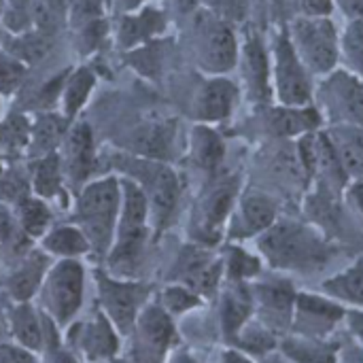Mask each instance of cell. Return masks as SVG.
I'll list each match as a JSON object with an SVG mask.
<instances>
[{
  "mask_svg": "<svg viewBox=\"0 0 363 363\" xmlns=\"http://www.w3.org/2000/svg\"><path fill=\"white\" fill-rule=\"evenodd\" d=\"M255 242L262 262L277 272H321L340 255L334 240L311 221L296 217H279Z\"/></svg>",
  "mask_w": 363,
  "mask_h": 363,
  "instance_id": "cell-1",
  "label": "cell"
},
{
  "mask_svg": "<svg viewBox=\"0 0 363 363\" xmlns=\"http://www.w3.org/2000/svg\"><path fill=\"white\" fill-rule=\"evenodd\" d=\"M119 208L121 183L115 174L89 181L81 191H77L72 221L87 238L91 253L100 259H106L113 247Z\"/></svg>",
  "mask_w": 363,
  "mask_h": 363,
  "instance_id": "cell-2",
  "label": "cell"
},
{
  "mask_svg": "<svg viewBox=\"0 0 363 363\" xmlns=\"http://www.w3.org/2000/svg\"><path fill=\"white\" fill-rule=\"evenodd\" d=\"M121 177L132 179L145 194L149 202V215H151V228L155 232H162L181 200V177L177 170L160 160H147V157H119L117 162Z\"/></svg>",
  "mask_w": 363,
  "mask_h": 363,
  "instance_id": "cell-3",
  "label": "cell"
},
{
  "mask_svg": "<svg viewBox=\"0 0 363 363\" xmlns=\"http://www.w3.org/2000/svg\"><path fill=\"white\" fill-rule=\"evenodd\" d=\"M119 183H121V208H119L113 247L106 255V264L113 270H125L138 262L151 230L149 202L143 189L128 177H119Z\"/></svg>",
  "mask_w": 363,
  "mask_h": 363,
  "instance_id": "cell-4",
  "label": "cell"
},
{
  "mask_svg": "<svg viewBox=\"0 0 363 363\" xmlns=\"http://www.w3.org/2000/svg\"><path fill=\"white\" fill-rule=\"evenodd\" d=\"M191 49L200 70L213 77H223L238 64L240 47L232 23L211 9L194 13Z\"/></svg>",
  "mask_w": 363,
  "mask_h": 363,
  "instance_id": "cell-5",
  "label": "cell"
},
{
  "mask_svg": "<svg viewBox=\"0 0 363 363\" xmlns=\"http://www.w3.org/2000/svg\"><path fill=\"white\" fill-rule=\"evenodd\" d=\"M240 177H217L198 198L191 215V240L202 247H215L228 230V221L240 196Z\"/></svg>",
  "mask_w": 363,
  "mask_h": 363,
  "instance_id": "cell-6",
  "label": "cell"
},
{
  "mask_svg": "<svg viewBox=\"0 0 363 363\" xmlns=\"http://www.w3.org/2000/svg\"><path fill=\"white\" fill-rule=\"evenodd\" d=\"M43 313L57 325L68 328L83 306L85 268L79 259H55L38 289Z\"/></svg>",
  "mask_w": 363,
  "mask_h": 363,
  "instance_id": "cell-7",
  "label": "cell"
},
{
  "mask_svg": "<svg viewBox=\"0 0 363 363\" xmlns=\"http://www.w3.org/2000/svg\"><path fill=\"white\" fill-rule=\"evenodd\" d=\"M287 34L311 74L334 72L340 60V38L330 17H296Z\"/></svg>",
  "mask_w": 363,
  "mask_h": 363,
  "instance_id": "cell-8",
  "label": "cell"
},
{
  "mask_svg": "<svg viewBox=\"0 0 363 363\" xmlns=\"http://www.w3.org/2000/svg\"><path fill=\"white\" fill-rule=\"evenodd\" d=\"M315 96L317 111L321 119L330 121V125L363 128V81L353 72H330Z\"/></svg>",
  "mask_w": 363,
  "mask_h": 363,
  "instance_id": "cell-9",
  "label": "cell"
},
{
  "mask_svg": "<svg viewBox=\"0 0 363 363\" xmlns=\"http://www.w3.org/2000/svg\"><path fill=\"white\" fill-rule=\"evenodd\" d=\"M272 81L281 106H311L315 96L313 79L300 62L287 30H281L272 43Z\"/></svg>",
  "mask_w": 363,
  "mask_h": 363,
  "instance_id": "cell-10",
  "label": "cell"
},
{
  "mask_svg": "<svg viewBox=\"0 0 363 363\" xmlns=\"http://www.w3.org/2000/svg\"><path fill=\"white\" fill-rule=\"evenodd\" d=\"M100 308L119 334H130L136 325L140 311L147 306L149 287L134 281L115 279L104 272H96Z\"/></svg>",
  "mask_w": 363,
  "mask_h": 363,
  "instance_id": "cell-11",
  "label": "cell"
},
{
  "mask_svg": "<svg viewBox=\"0 0 363 363\" xmlns=\"http://www.w3.org/2000/svg\"><path fill=\"white\" fill-rule=\"evenodd\" d=\"M259 279V277H257ZM253 298V313L259 315V323L274 336L291 330L298 289L287 277L272 274L249 285Z\"/></svg>",
  "mask_w": 363,
  "mask_h": 363,
  "instance_id": "cell-12",
  "label": "cell"
},
{
  "mask_svg": "<svg viewBox=\"0 0 363 363\" xmlns=\"http://www.w3.org/2000/svg\"><path fill=\"white\" fill-rule=\"evenodd\" d=\"M281 200L270 196L264 189H249L238 196V202L228 221L225 236L230 242L255 240L262 236L279 217H281Z\"/></svg>",
  "mask_w": 363,
  "mask_h": 363,
  "instance_id": "cell-13",
  "label": "cell"
},
{
  "mask_svg": "<svg viewBox=\"0 0 363 363\" xmlns=\"http://www.w3.org/2000/svg\"><path fill=\"white\" fill-rule=\"evenodd\" d=\"M134 363H164L177 342L172 317L160 304H147L134 325Z\"/></svg>",
  "mask_w": 363,
  "mask_h": 363,
  "instance_id": "cell-14",
  "label": "cell"
},
{
  "mask_svg": "<svg viewBox=\"0 0 363 363\" xmlns=\"http://www.w3.org/2000/svg\"><path fill=\"white\" fill-rule=\"evenodd\" d=\"M223 272H225L223 257L215 255L211 247H202L194 242L179 253L172 266V281L185 285L187 289L204 298L217 291Z\"/></svg>",
  "mask_w": 363,
  "mask_h": 363,
  "instance_id": "cell-15",
  "label": "cell"
},
{
  "mask_svg": "<svg viewBox=\"0 0 363 363\" xmlns=\"http://www.w3.org/2000/svg\"><path fill=\"white\" fill-rule=\"evenodd\" d=\"M345 317L347 308L332 298L298 291L291 330L302 338L328 340V336L338 328L340 321H345Z\"/></svg>",
  "mask_w": 363,
  "mask_h": 363,
  "instance_id": "cell-16",
  "label": "cell"
},
{
  "mask_svg": "<svg viewBox=\"0 0 363 363\" xmlns=\"http://www.w3.org/2000/svg\"><path fill=\"white\" fill-rule=\"evenodd\" d=\"M66 187H70L74 194L81 191L89 183V174L96 164V149H94V134L89 123L85 121H72L62 147L57 151Z\"/></svg>",
  "mask_w": 363,
  "mask_h": 363,
  "instance_id": "cell-17",
  "label": "cell"
},
{
  "mask_svg": "<svg viewBox=\"0 0 363 363\" xmlns=\"http://www.w3.org/2000/svg\"><path fill=\"white\" fill-rule=\"evenodd\" d=\"M240 91L238 87L225 77H211L206 79L194 94L191 100V115L198 123L213 125L232 117L238 104Z\"/></svg>",
  "mask_w": 363,
  "mask_h": 363,
  "instance_id": "cell-18",
  "label": "cell"
},
{
  "mask_svg": "<svg viewBox=\"0 0 363 363\" xmlns=\"http://www.w3.org/2000/svg\"><path fill=\"white\" fill-rule=\"evenodd\" d=\"M66 338L70 340L72 349L83 353L89 362L111 359L119 349V332L102 311L96 313L89 321L74 325Z\"/></svg>",
  "mask_w": 363,
  "mask_h": 363,
  "instance_id": "cell-19",
  "label": "cell"
},
{
  "mask_svg": "<svg viewBox=\"0 0 363 363\" xmlns=\"http://www.w3.org/2000/svg\"><path fill=\"white\" fill-rule=\"evenodd\" d=\"M323 119L315 106H266L259 115V125L264 134L272 140H291L304 134L317 132Z\"/></svg>",
  "mask_w": 363,
  "mask_h": 363,
  "instance_id": "cell-20",
  "label": "cell"
},
{
  "mask_svg": "<svg viewBox=\"0 0 363 363\" xmlns=\"http://www.w3.org/2000/svg\"><path fill=\"white\" fill-rule=\"evenodd\" d=\"M238 60L242 64V79H245V87L251 96L253 102L259 104H268L272 98V87H270V79H272V64L270 57L266 53V47L259 38V34L249 32L245 38V45L238 53Z\"/></svg>",
  "mask_w": 363,
  "mask_h": 363,
  "instance_id": "cell-21",
  "label": "cell"
},
{
  "mask_svg": "<svg viewBox=\"0 0 363 363\" xmlns=\"http://www.w3.org/2000/svg\"><path fill=\"white\" fill-rule=\"evenodd\" d=\"M166 30V13L153 4H147L134 13L119 15L117 45L121 49H136Z\"/></svg>",
  "mask_w": 363,
  "mask_h": 363,
  "instance_id": "cell-22",
  "label": "cell"
},
{
  "mask_svg": "<svg viewBox=\"0 0 363 363\" xmlns=\"http://www.w3.org/2000/svg\"><path fill=\"white\" fill-rule=\"evenodd\" d=\"M51 264V257L43 249L28 251L23 257H19L17 268L6 279L9 298L13 302H30V298L38 294Z\"/></svg>",
  "mask_w": 363,
  "mask_h": 363,
  "instance_id": "cell-23",
  "label": "cell"
},
{
  "mask_svg": "<svg viewBox=\"0 0 363 363\" xmlns=\"http://www.w3.org/2000/svg\"><path fill=\"white\" fill-rule=\"evenodd\" d=\"M4 321L9 334L13 336L15 345L28 351H43L45 345V328H43V313H38L30 302H13L4 313Z\"/></svg>",
  "mask_w": 363,
  "mask_h": 363,
  "instance_id": "cell-24",
  "label": "cell"
},
{
  "mask_svg": "<svg viewBox=\"0 0 363 363\" xmlns=\"http://www.w3.org/2000/svg\"><path fill=\"white\" fill-rule=\"evenodd\" d=\"M28 177H30V187L32 196L45 200V202H55V200H66L68 198V187L62 170V162L57 153L34 157L28 162Z\"/></svg>",
  "mask_w": 363,
  "mask_h": 363,
  "instance_id": "cell-25",
  "label": "cell"
},
{
  "mask_svg": "<svg viewBox=\"0 0 363 363\" xmlns=\"http://www.w3.org/2000/svg\"><path fill=\"white\" fill-rule=\"evenodd\" d=\"M325 134L349 181L363 179V128L330 125Z\"/></svg>",
  "mask_w": 363,
  "mask_h": 363,
  "instance_id": "cell-26",
  "label": "cell"
},
{
  "mask_svg": "<svg viewBox=\"0 0 363 363\" xmlns=\"http://www.w3.org/2000/svg\"><path fill=\"white\" fill-rule=\"evenodd\" d=\"M70 123L72 121L66 119L62 113H51V111L38 113L36 119H32V134H30V147H28L30 160L57 153Z\"/></svg>",
  "mask_w": 363,
  "mask_h": 363,
  "instance_id": "cell-27",
  "label": "cell"
},
{
  "mask_svg": "<svg viewBox=\"0 0 363 363\" xmlns=\"http://www.w3.org/2000/svg\"><path fill=\"white\" fill-rule=\"evenodd\" d=\"M253 298L247 283H230L221 298V328L228 340H236L240 330L251 321Z\"/></svg>",
  "mask_w": 363,
  "mask_h": 363,
  "instance_id": "cell-28",
  "label": "cell"
},
{
  "mask_svg": "<svg viewBox=\"0 0 363 363\" xmlns=\"http://www.w3.org/2000/svg\"><path fill=\"white\" fill-rule=\"evenodd\" d=\"M189 157L202 172H217L225 157V143L213 125L196 123L189 136Z\"/></svg>",
  "mask_w": 363,
  "mask_h": 363,
  "instance_id": "cell-29",
  "label": "cell"
},
{
  "mask_svg": "<svg viewBox=\"0 0 363 363\" xmlns=\"http://www.w3.org/2000/svg\"><path fill=\"white\" fill-rule=\"evenodd\" d=\"M40 249L49 257H55V259H79V257L91 253L87 238L74 223L72 225H53L40 238Z\"/></svg>",
  "mask_w": 363,
  "mask_h": 363,
  "instance_id": "cell-30",
  "label": "cell"
},
{
  "mask_svg": "<svg viewBox=\"0 0 363 363\" xmlns=\"http://www.w3.org/2000/svg\"><path fill=\"white\" fill-rule=\"evenodd\" d=\"M94 87H96V72L89 66H79V68L70 70L62 85V94H60L62 111L60 113L66 119L74 121V117L87 104Z\"/></svg>",
  "mask_w": 363,
  "mask_h": 363,
  "instance_id": "cell-31",
  "label": "cell"
},
{
  "mask_svg": "<svg viewBox=\"0 0 363 363\" xmlns=\"http://www.w3.org/2000/svg\"><path fill=\"white\" fill-rule=\"evenodd\" d=\"M323 296L332 298L338 304H349L351 311H363V262L340 270L323 285Z\"/></svg>",
  "mask_w": 363,
  "mask_h": 363,
  "instance_id": "cell-32",
  "label": "cell"
},
{
  "mask_svg": "<svg viewBox=\"0 0 363 363\" xmlns=\"http://www.w3.org/2000/svg\"><path fill=\"white\" fill-rule=\"evenodd\" d=\"M281 353L291 363H336L338 362V345L317 338H285L279 342Z\"/></svg>",
  "mask_w": 363,
  "mask_h": 363,
  "instance_id": "cell-33",
  "label": "cell"
},
{
  "mask_svg": "<svg viewBox=\"0 0 363 363\" xmlns=\"http://www.w3.org/2000/svg\"><path fill=\"white\" fill-rule=\"evenodd\" d=\"M32 119L23 113H9L0 119V157L17 160L28 155Z\"/></svg>",
  "mask_w": 363,
  "mask_h": 363,
  "instance_id": "cell-34",
  "label": "cell"
},
{
  "mask_svg": "<svg viewBox=\"0 0 363 363\" xmlns=\"http://www.w3.org/2000/svg\"><path fill=\"white\" fill-rule=\"evenodd\" d=\"M13 215L30 240L43 238L53 228V213H51L49 202H45L36 196H28L21 202H17L13 206Z\"/></svg>",
  "mask_w": 363,
  "mask_h": 363,
  "instance_id": "cell-35",
  "label": "cell"
},
{
  "mask_svg": "<svg viewBox=\"0 0 363 363\" xmlns=\"http://www.w3.org/2000/svg\"><path fill=\"white\" fill-rule=\"evenodd\" d=\"M223 268H225V274H228L230 283H249V281H253V279H257L262 274L264 262H262L259 255H253L245 247L232 242L225 249Z\"/></svg>",
  "mask_w": 363,
  "mask_h": 363,
  "instance_id": "cell-36",
  "label": "cell"
},
{
  "mask_svg": "<svg viewBox=\"0 0 363 363\" xmlns=\"http://www.w3.org/2000/svg\"><path fill=\"white\" fill-rule=\"evenodd\" d=\"M28 196H32L28 168L15 162L11 166H4L0 174V204L13 208L17 202H21Z\"/></svg>",
  "mask_w": 363,
  "mask_h": 363,
  "instance_id": "cell-37",
  "label": "cell"
},
{
  "mask_svg": "<svg viewBox=\"0 0 363 363\" xmlns=\"http://www.w3.org/2000/svg\"><path fill=\"white\" fill-rule=\"evenodd\" d=\"M234 342L238 345L240 351H245V353H249V355H259V357L270 355V353L279 347L277 336H274L268 328H264L259 321H257V323L249 321V323L240 330V334L236 336Z\"/></svg>",
  "mask_w": 363,
  "mask_h": 363,
  "instance_id": "cell-38",
  "label": "cell"
},
{
  "mask_svg": "<svg viewBox=\"0 0 363 363\" xmlns=\"http://www.w3.org/2000/svg\"><path fill=\"white\" fill-rule=\"evenodd\" d=\"M49 47H51V36L49 34H43L38 30H30L26 34L15 36V40L11 45H6L4 51H9L13 57H17L21 64L28 66V64L38 62L40 57H45Z\"/></svg>",
  "mask_w": 363,
  "mask_h": 363,
  "instance_id": "cell-39",
  "label": "cell"
},
{
  "mask_svg": "<svg viewBox=\"0 0 363 363\" xmlns=\"http://www.w3.org/2000/svg\"><path fill=\"white\" fill-rule=\"evenodd\" d=\"M340 57L347 70L355 77H363V19H351L340 38Z\"/></svg>",
  "mask_w": 363,
  "mask_h": 363,
  "instance_id": "cell-40",
  "label": "cell"
},
{
  "mask_svg": "<svg viewBox=\"0 0 363 363\" xmlns=\"http://www.w3.org/2000/svg\"><path fill=\"white\" fill-rule=\"evenodd\" d=\"M32 9H34V0H2L0 26L9 30L13 36L34 30Z\"/></svg>",
  "mask_w": 363,
  "mask_h": 363,
  "instance_id": "cell-41",
  "label": "cell"
},
{
  "mask_svg": "<svg viewBox=\"0 0 363 363\" xmlns=\"http://www.w3.org/2000/svg\"><path fill=\"white\" fill-rule=\"evenodd\" d=\"M0 247L9 249L11 253H17V257H23L30 247V238L19 228L13 208L0 204Z\"/></svg>",
  "mask_w": 363,
  "mask_h": 363,
  "instance_id": "cell-42",
  "label": "cell"
},
{
  "mask_svg": "<svg viewBox=\"0 0 363 363\" xmlns=\"http://www.w3.org/2000/svg\"><path fill=\"white\" fill-rule=\"evenodd\" d=\"M202 298L198 294H194L191 289H187L185 285L172 283L162 291L160 298V306L172 317V315H183L187 311H194L196 306H200Z\"/></svg>",
  "mask_w": 363,
  "mask_h": 363,
  "instance_id": "cell-43",
  "label": "cell"
},
{
  "mask_svg": "<svg viewBox=\"0 0 363 363\" xmlns=\"http://www.w3.org/2000/svg\"><path fill=\"white\" fill-rule=\"evenodd\" d=\"M26 70H28L26 64L13 57L9 51L0 49V98L17 91V87L21 85L26 77Z\"/></svg>",
  "mask_w": 363,
  "mask_h": 363,
  "instance_id": "cell-44",
  "label": "cell"
},
{
  "mask_svg": "<svg viewBox=\"0 0 363 363\" xmlns=\"http://www.w3.org/2000/svg\"><path fill=\"white\" fill-rule=\"evenodd\" d=\"M342 204L347 206V213L355 228L363 232V179L351 181L342 194Z\"/></svg>",
  "mask_w": 363,
  "mask_h": 363,
  "instance_id": "cell-45",
  "label": "cell"
},
{
  "mask_svg": "<svg viewBox=\"0 0 363 363\" xmlns=\"http://www.w3.org/2000/svg\"><path fill=\"white\" fill-rule=\"evenodd\" d=\"M104 34H106V21L104 19L81 26L79 28V49H81V53L94 51L100 45V40L104 38Z\"/></svg>",
  "mask_w": 363,
  "mask_h": 363,
  "instance_id": "cell-46",
  "label": "cell"
},
{
  "mask_svg": "<svg viewBox=\"0 0 363 363\" xmlns=\"http://www.w3.org/2000/svg\"><path fill=\"white\" fill-rule=\"evenodd\" d=\"M0 363H40L34 351H28L19 345L0 342Z\"/></svg>",
  "mask_w": 363,
  "mask_h": 363,
  "instance_id": "cell-47",
  "label": "cell"
},
{
  "mask_svg": "<svg viewBox=\"0 0 363 363\" xmlns=\"http://www.w3.org/2000/svg\"><path fill=\"white\" fill-rule=\"evenodd\" d=\"M211 11L221 15L223 19H242L247 11V0H208Z\"/></svg>",
  "mask_w": 363,
  "mask_h": 363,
  "instance_id": "cell-48",
  "label": "cell"
},
{
  "mask_svg": "<svg viewBox=\"0 0 363 363\" xmlns=\"http://www.w3.org/2000/svg\"><path fill=\"white\" fill-rule=\"evenodd\" d=\"M334 9V0H300L304 17H328Z\"/></svg>",
  "mask_w": 363,
  "mask_h": 363,
  "instance_id": "cell-49",
  "label": "cell"
},
{
  "mask_svg": "<svg viewBox=\"0 0 363 363\" xmlns=\"http://www.w3.org/2000/svg\"><path fill=\"white\" fill-rule=\"evenodd\" d=\"M351 334L357 338V342L363 347V311H347V317H345Z\"/></svg>",
  "mask_w": 363,
  "mask_h": 363,
  "instance_id": "cell-50",
  "label": "cell"
},
{
  "mask_svg": "<svg viewBox=\"0 0 363 363\" xmlns=\"http://www.w3.org/2000/svg\"><path fill=\"white\" fill-rule=\"evenodd\" d=\"M268 4L277 17H287L300 9V0H268Z\"/></svg>",
  "mask_w": 363,
  "mask_h": 363,
  "instance_id": "cell-51",
  "label": "cell"
},
{
  "mask_svg": "<svg viewBox=\"0 0 363 363\" xmlns=\"http://www.w3.org/2000/svg\"><path fill=\"white\" fill-rule=\"evenodd\" d=\"M342 13L351 19H363V0H336Z\"/></svg>",
  "mask_w": 363,
  "mask_h": 363,
  "instance_id": "cell-52",
  "label": "cell"
},
{
  "mask_svg": "<svg viewBox=\"0 0 363 363\" xmlns=\"http://www.w3.org/2000/svg\"><path fill=\"white\" fill-rule=\"evenodd\" d=\"M151 0H113V4H115V9L123 15V13H134V11H138V9H143V6H147Z\"/></svg>",
  "mask_w": 363,
  "mask_h": 363,
  "instance_id": "cell-53",
  "label": "cell"
},
{
  "mask_svg": "<svg viewBox=\"0 0 363 363\" xmlns=\"http://www.w3.org/2000/svg\"><path fill=\"white\" fill-rule=\"evenodd\" d=\"M172 4L181 11V13H185V15H191V13H196V6H198V0H172Z\"/></svg>",
  "mask_w": 363,
  "mask_h": 363,
  "instance_id": "cell-54",
  "label": "cell"
},
{
  "mask_svg": "<svg viewBox=\"0 0 363 363\" xmlns=\"http://www.w3.org/2000/svg\"><path fill=\"white\" fill-rule=\"evenodd\" d=\"M223 362L225 363H251V359L245 355V353H238V351H228L223 355Z\"/></svg>",
  "mask_w": 363,
  "mask_h": 363,
  "instance_id": "cell-55",
  "label": "cell"
},
{
  "mask_svg": "<svg viewBox=\"0 0 363 363\" xmlns=\"http://www.w3.org/2000/svg\"><path fill=\"white\" fill-rule=\"evenodd\" d=\"M172 363H198V362H196V359H191L189 355H179V357H177Z\"/></svg>",
  "mask_w": 363,
  "mask_h": 363,
  "instance_id": "cell-56",
  "label": "cell"
},
{
  "mask_svg": "<svg viewBox=\"0 0 363 363\" xmlns=\"http://www.w3.org/2000/svg\"><path fill=\"white\" fill-rule=\"evenodd\" d=\"M2 170H4V160L0 157V174H2Z\"/></svg>",
  "mask_w": 363,
  "mask_h": 363,
  "instance_id": "cell-57",
  "label": "cell"
},
{
  "mask_svg": "<svg viewBox=\"0 0 363 363\" xmlns=\"http://www.w3.org/2000/svg\"><path fill=\"white\" fill-rule=\"evenodd\" d=\"M0 336H2V319H0Z\"/></svg>",
  "mask_w": 363,
  "mask_h": 363,
  "instance_id": "cell-58",
  "label": "cell"
},
{
  "mask_svg": "<svg viewBox=\"0 0 363 363\" xmlns=\"http://www.w3.org/2000/svg\"><path fill=\"white\" fill-rule=\"evenodd\" d=\"M0 13H2V0H0Z\"/></svg>",
  "mask_w": 363,
  "mask_h": 363,
  "instance_id": "cell-59",
  "label": "cell"
},
{
  "mask_svg": "<svg viewBox=\"0 0 363 363\" xmlns=\"http://www.w3.org/2000/svg\"><path fill=\"white\" fill-rule=\"evenodd\" d=\"M0 28H2V26H0Z\"/></svg>",
  "mask_w": 363,
  "mask_h": 363,
  "instance_id": "cell-60",
  "label": "cell"
}]
</instances>
